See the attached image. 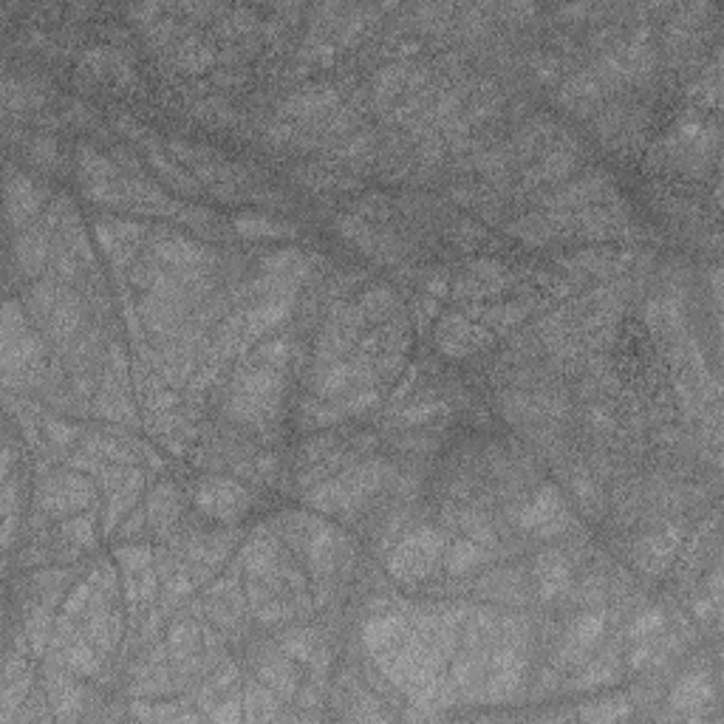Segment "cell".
Returning <instances> with one entry per match:
<instances>
[{"label": "cell", "mask_w": 724, "mask_h": 724, "mask_svg": "<svg viewBox=\"0 0 724 724\" xmlns=\"http://www.w3.org/2000/svg\"><path fill=\"white\" fill-rule=\"evenodd\" d=\"M230 396L224 413L238 425H264L272 416L280 413L283 391H286V377L280 368L272 365H244L230 382Z\"/></svg>", "instance_id": "6da1fadb"}, {"label": "cell", "mask_w": 724, "mask_h": 724, "mask_svg": "<svg viewBox=\"0 0 724 724\" xmlns=\"http://www.w3.org/2000/svg\"><path fill=\"white\" fill-rule=\"evenodd\" d=\"M447 549V538L442 529L416 527L402 541L396 543L388 555V575L402 586H419L425 583L436 566L442 563Z\"/></svg>", "instance_id": "7a4b0ae2"}, {"label": "cell", "mask_w": 724, "mask_h": 724, "mask_svg": "<svg viewBox=\"0 0 724 724\" xmlns=\"http://www.w3.org/2000/svg\"><path fill=\"white\" fill-rule=\"evenodd\" d=\"M97 498V487L94 481H88L83 473H51L40 484L34 493V504L37 512L46 518H68L77 512L88 510Z\"/></svg>", "instance_id": "3957f363"}, {"label": "cell", "mask_w": 724, "mask_h": 724, "mask_svg": "<svg viewBox=\"0 0 724 724\" xmlns=\"http://www.w3.org/2000/svg\"><path fill=\"white\" fill-rule=\"evenodd\" d=\"M196 510L221 524H238L244 521L252 510V493L244 484L227 476L201 478L193 490Z\"/></svg>", "instance_id": "277c9868"}, {"label": "cell", "mask_w": 724, "mask_h": 724, "mask_svg": "<svg viewBox=\"0 0 724 724\" xmlns=\"http://www.w3.org/2000/svg\"><path fill=\"white\" fill-rule=\"evenodd\" d=\"M515 524L541 538V541H555L560 535H566V529L572 527V512L563 501L555 484H543L538 493L529 498L527 504H521L515 512Z\"/></svg>", "instance_id": "5b68a950"}, {"label": "cell", "mask_w": 724, "mask_h": 724, "mask_svg": "<svg viewBox=\"0 0 724 724\" xmlns=\"http://www.w3.org/2000/svg\"><path fill=\"white\" fill-rule=\"evenodd\" d=\"M150 258L156 264L176 272L181 278L204 280V272L213 264V249L204 247L201 241L173 235V232H159L150 238Z\"/></svg>", "instance_id": "8992f818"}, {"label": "cell", "mask_w": 724, "mask_h": 724, "mask_svg": "<svg viewBox=\"0 0 724 724\" xmlns=\"http://www.w3.org/2000/svg\"><path fill=\"white\" fill-rule=\"evenodd\" d=\"M606 626H609V617L603 611H583L566 631L563 645L555 654V665L566 671L583 668L606 637Z\"/></svg>", "instance_id": "52a82bcc"}, {"label": "cell", "mask_w": 724, "mask_h": 724, "mask_svg": "<svg viewBox=\"0 0 724 724\" xmlns=\"http://www.w3.org/2000/svg\"><path fill=\"white\" fill-rule=\"evenodd\" d=\"M495 334L481 323L467 320L464 314L450 312L436 326V346L450 360H467L473 354H481L484 348L493 346Z\"/></svg>", "instance_id": "ba28073f"}, {"label": "cell", "mask_w": 724, "mask_h": 724, "mask_svg": "<svg viewBox=\"0 0 724 724\" xmlns=\"http://www.w3.org/2000/svg\"><path fill=\"white\" fill-rule=\"evenodd\" d=\"M611 196H614V179L606 170H592L583 179L569 181V184H563L558 190L541 196V207L543 210H552V213H575V210H583V207L609 201Z\"/></svg>", "instance_id": "9c48e42d"}, {"label": "cell", "mask_w": 724, "mask_h": 724, "mask_svg": "<svg viewBox=\"0 0 724 724\" xmlns=\"http://www.w3.org/2000/svg\"><path fill=\"white\" fill-rule=\"evenodd\" d=\"M303 541V552H306V563L312 569V575L331 577L343 563L351 558V543L343 532H337L329 524H317L306 529Z\"/></svg>", "instance_id": "30bf717a"}, {"label": "cell", "mask_w": 724, "mask_h": 724, "mask_svg": "<svg viewBox=\"0 0 724 724\" xmlns=\"http://www.w3.org/2000/svg\"><path fill=\"white\" fill-rule=\"evenodd\" d=\"M94 235H97L102 252L108 255V261L116 269H125L139 261V247L148 230L136 221H125V218H97Z\"/></svg>", "instance_id": "8fae6325"}, {"label": "cell", "mask_w": 724, "mask_h": 724, "mask_svg": "<svg viewBox=\"0 0 724 724\" xmlns=\"http://www.w3.org/2000/svg\"><path fill=\"white\" fill-rule=\"evenodd\" d=\"M337 108H340V91H337V85H309V88L295 91L292 97L280 105L278 119H286V122L297 119L300 125H320V122H326Z\"/></svg>", "instance_id": "7c38bea8"}, {"label": "cell", "mask_w": 724, "mask_h": 724, "mask_svg": "<svg viewBox=\"0 0 724 724\" xmlns=\"http://www.w3.org/2000/svg\"><path fill=\"white\" fill-rule=\"evenodd\" d=\"M136 314H139V323L145 326L150 337L159 343H165L170 337H176L181 326L187 323V303H179L173 297L156 295V292H145L136 303Z\"/></svg>", "instance_id": "4fadbf2b"}, {"label": "cell", "mask_w": 724, "mask_h": 724, "mask_svg": "<svg viewBox=\"0 0 724 724\" xmlns=\"http://www.w3.org/2000/svg\"><path fill=\"white\" fill-rule=\"evenodd\" d=\"M577 167V142L566 133V139L560 142H549V148L543 150V156L524 170L521 179V190H532L541 184H552V181L572 176Z\"/></svg>", "instance_id": "5bb4252c"}, {"label": "cell", "mask_w": 724, "mask_h": 724, "mask_svg": "<svg viewBox=\"0 0 724 724\" xmlns=\"http://www.w3.org/2000/svg\"><path fill=\"white\" fill-rule=\"evenodd\" d=\"M46 196L49 193L37 181L23 176V173L9 170V181H6V218H9V227L15 232L26 230L34 215L43 210Z\"/></svg>", "instance_id": "9a60e30c"}, {"label": "cell", "mask_w": 724, "mask_h": 724, "mask_svg": "<svg viewBox=\"0 0 724 724\" xmlns=\"http://www.w3.org/2000/svg\"><path fill=\"white\" fill-rule=\"evenodd\" d=\"M297 297H272V300H258V303H249L241 309L244 317V337L247 343H261L266 334H272L280 329L292 312H295Z\"/></svg>", "instance_id": "2e32d148"}, {"label": "cell", "mask_w": 724, "mask_h": 724, "mask_svg": "<svg viewBox=\"0 0 724 724\" xmlns=\"http://www.w3.org/2000/svg\"><path fill=\"white\" fill-rule=\"evenodd\" d=\"M606 94L609 91H606L603 80L597 77V71L594 68H583V71H577V74L563 80L558 91V102L572 114L589 116L603 105Z\"/></svg>", "instance_id": "e0dca14e"}, {"label": "cell", "mask_w": 724, "mask_h": 724, "mask_svg": "<svg viewBox=\"0 0 724 724\" xmlns=\"http://www.w3.org/2000/svg\"><path fill=\"white\" fill-rule=\"evenodd\" d=\"M679 541H682V532H676V529H662V532L645 535L634 546L637 569H640L642 575L659 577L668 566H674L676 555H679Z\"/></svg>", "instance_id": "ac0fdd59"}, {"label": "cell", "mask_w": 724, "mask_h": 724, "mask_svg": "<svg viewBox=\"0 0 724 724\" xmlns=\"http://www.w3.org/2000/svg\"><path fill=\"white\" fill-rule=\"evenodd\" d=\"M637 252H614V249H577L575 255L560 258V266L575 275H594V278H614L628 272Z\"/></svg>", "instance_id": "d6986e66"}, {"label": "cell", "mask_w": 724, "mask_h": 724, "mask_svg": "<svg viewBox=\"0 0 724 724\" xmlns=\"http://www.w3.org/2000/svg\"><path fill=\"white\" fill-rule=\"evenodd\" d=\"M51 252H54V244H51V230L46 224L17 232L15 264L26 278H37L46 269V264H51Z\"/></svg>", "instance_id": "ffe728a7"}, {"label": "cell", "mask_w": 724, "mask_h": 724, "mask_svg": "<svg viewBox=\"0 0 724 724\" xmlns=\"http://www.w3.org/2000/svg\"><path fill=\"white\" fill-rule=\"evenodd\" d=\"M713 699H716V688H713L710 676L702 674V671L682 676L668 693V705L679 716H696V713L708 708Z\"/></svg>", "instance_id": "44dd1931"}, {"label": "cell", "mask_w": 724, "mask_h": 724, "mask_svg": "<svg viewBox=\"0 0 724 724\" xmlns=\"http://www.w3.org/2000/svg\"><path fill=\"white\" fill-rule=\"evenodd\" d=\"M535 589L543 603H552L572 589V566L566 555L552 549L535 560Z\"/></svg>", "instance_id": "7402d4cb"}, {"label": "cell", "mask_w": 724, "mask_h": 724, "mask_svg": "<svg viewBox=\"0 0 724 724\" xmlns=\"http://www.w3.org/2000/svg\"><path fill=\"white\" fill-rule=\"evenodd\" d=\"M142 487H145V476L136 470V467H128V473L122 478V484L116 487L114 493H108V504H105V515H102V527H105V535H111L122 515L136 507L139 495H142Z\"/></svg>", "instance_id": "603a6c76"}, {"label": "cell", "mask_w": 724, "mask_h": 724, "mask_svg": "<svg viewBox=\"0 0 724 724\" xmlns=\"http://www.w3.org/2000/svg\"><path fill=\"white\" fill-rule=\"evenodd\" d=\"M532 312H535V300L532 297H518V300H504V303L473 309V314H478L484 320V326L493 334H507V331L518 329Z\"/></svg>", "instance_id": "cb8c5ba5"}, {"label": "cell", "mask_w": 724, "mask_h": 724, "mask_svg": "<svg viewBox=\"0 0 724 724\" xmlns=\"http://www.w3.org/2000/svg\"><path fill=\"white\" fill-rule=\"evenodd\" d=\"M408 634V617L402 614H379L362 626V645L377 657L382 651L394 648Z\"/></svg>", "instance_id": "d4e9b609"}, {"label": "cell", "mask_w": 724, "mask_h": 724, "mask_svg": "<svg viewBox=\"0 0 724 724\" xmlns=\"http://www.w3.org/2000/svg\"><path fill=\"white\" fill-rule=\"evenodd\" d=\"M232 230L249 241H278V238H295L297 227L289 221H280L272 215L241 213L232 218Z\"/></svg>", "instance_id": "484cf974"}, {"label": "cell", "mask_w": 724, "mask_h": 724, "mask_svg": "<svg viewBox=\"0 0 724 724\" xmlns=\"http://www.w3.org/2000/svg\"><path fill=\"white\" fill-rule=\"evenodd\" d=\"M80 326H83V303H80V297L74 295V292L66 289L63 297H60V303L54 306L51 317L46 320V334H49L51 340H57V343H71L77 337Z\"/></svg>", "instance_id": "4316f807"}, {"label": "cell", "mask_w": 724, "mask_h": 724, "mask_svg": "<svg viewBox=\"0 0 724 724\" xmlns=\"http://www.w3.org/2000/svg\"><path fill=\"white\" fill-rule=\"evenodd\" d=\"M145 512H148L150 527L156 529V532H170V529L176 527V521H179L181 515V498L176 484L162 481V484L150 493Z\"/></svg>", "instance_id": "83f0119b"}, {"label": "cell", "mask_w": 724, "mask_h": 724, "mask_svg": "<svg viewBox=\"0 0 724 724\" xmlns=\"http://www.w3.org/2000/svg\"><path fill=\"white\" fill-rule=\"evenodd\" d=\"M487 560H490V549L484 543L473 541V538H459V541L447 543L442 563H445L447 575L464 577L476 572L478 566H484Z\"/></svg>", "instance_id": "f1b7e54d"}, {"label": "cell", "mask_w": 724, "mask_h": 724, "mask_svg": "<svg viewBox=\"0 0 724 724\" xmlns=\"http://www.w3.org/2000/svg\"><path fill=\"white\" fill-rule=\"evenodd\" d=\"M258 679L264 682L266 688L278 693L280 702H289L295 699L297 693V671L292 665V659L286 657H266L258 668Z\"/></svg>", "instance_id": "f546056e"}, {"label": "cell", "mask_w": 724, "mask_h": 724, "mask_svg": "<svg viewBox=\"0 0 724 724\" xmlns=\"http://www.w3.org/2000/svg\"><path fill=\"white\" fill-rule=\"evenodd\" d=\"M623 676V668H620V662L606 654V657L600 659H589L583 668H580V674L566 685L569 691H594V688H603V685H614L617 679Z\"/></svg>", "instance_id": "4dcf8cb0"}, {"label": "cell", "mask_w": 724, "mask_h": 724, "mask_svg": "<svg viewBox=\"0 0 724 724\" xmlns=\"http://www.w3.org/2000/svg\"><path fill=\"white\" fill-rule=\"evenodd\" d=\"M312 258L300 249H278L261 258V272L264 275H283V278L303 280L312 272Z\"/></svg>", "instance_id": "1f68e13d"}, {"label": "cell", "mask_w": 724, "mask_h": 724, "mask_svg": "<svg viewBox=\"0 0 724 724\" xmlns=\"http://www.w3.org/2000/svg\"><path fill=\"white\" fill-rule=\"evenodd\" d=\"M411 60H396L391 66L379 68L377 77H374V99H377L379 108H388L408 85V77H411Z\"/></svg>", "instance_id": "d6a6232c"}, {"label": "cell", "mask_w": 724, "mask_h": 724, "mask_svg": "<svg viewBox=\"0 0 724 724\" xmlns=\"http://www.w3.org/2000/svg\"><path fill=\"white\" fill-rule=\"evenodd\" d=\"M57 662L66 668L68 674L74 676H94L99 671V648L94 642L83 640V637H71L66 651L57 657Z\"/></svg>", "instance_id": "836d02e7"}, {"label": "cell", "mask_w": 724, "mask_h": 724, "mask_svg": "<svg viewBox=\"0 0 724 724\" xmlns=\"http://www.w3.org/2000/svg\"><path fill=\"white\" fill-rule=\"evenodd\" d=\"M357 303H360L362 314L368 317V323H385L399 312V295L394 286H385V283L365 289Z\"/></svg>", "instance_id": "e575fe53"}, {"label": "cell", "mask_w": 724, "mask_h": 724, "mask_svg": "<svg viewBox=\"0 0 724 724\" xmlns=\"http://www.w3.org/2000/svg\"><path fill=\"white\" fill-rule=\"evenodd\" d=\"M165 651L173 662H187V659L198 657V651H201V628H198V623L179 620L167 634Z\"/></svg>", "instance_id": "d590c367"}, {"label": "cell", "mask_w": 724, "mask_h": 724, "mask_svg": "<svg viewBox=\"0 0 724 724\" xmlns=\"http://www.w3.org/2000/svg\"><path fill=\"white\" fill-rule=\"evenodd\" d=\"M280 696L272 688H266L261 679L249 682L244 691V716L249 722H269L278 716Z\"/></svg>", "instance_id": "8d00e7d4"}, {"label": "cell", "mask_w": 724, "mask_h": 724, "mask_svg": "<svg viewBox=\"0 0 724 724\" xmlns=\"http://www.w3.org/2000/svg\"><path fill=\"white\" fill-rule=\"evenodd\" d=\"M148 156H150V167H153V170H156V173H159V176H162L170 187H176V190L184 193V196H198V193H201V187H204V184H201L193 173H184L181 165H176L173 159H167L162 150L150 148Z\"/></svg>", "instance_id": "74e56055"}, {"label": "cell", "mask_w": 724, "mask_h": 724, "mask_svg": "<svg viewBox=\"0 0 724 724\" xmlns=\"http://www.w3.org/2000/svg\"><path fill=\"white\" fill-rule=\"evenodd\" d=\"M85 453H91L102 461H111V464H122V467L136 464V453H131L122 442H116L114 436H102V433L85 436Z\"/></svg>", "instance_id": "f35d334b"}, {"label": "cell", "mask_w": 724, "mask_h": 724, "mask_svg": "<svg viewBox=\"0 0 724 724\" xmlns=\"http://www.w3.org/2000/svg\"><path fill=\"white\" fill-rule=\"evenodd\" d=\"M218 60V54L213 51V46L201 43L198 37H187L184 43H179V54H176V66L181 71H204L210 68Z\"/></svg>", "instance_id": "ab89813d"}, {"label": "cell", "mask_w": 724, "mask_h": 724, "mask_svg": "<svg viewBox=\"0 0 724 724\" xmlns=\"http://www.w3.org/2000/svg\"><path fill=\"white\" fill-rule=\"evenodd\" d=\"M569 490H572V495H575L586 510L600 512L606 507L603 490L597 487V481H594L589 470H575V473L569 476Z\"/></svg>", "instance_id": "60d3db41"}, {"label": "cell", "mask_w": 724, "mask_h": 724, "mask_svg": "<svg viewBox=\"0 0 724 724\" xmlns=\"http://www.w3.org/2000/svg\"><path fill=\"white\" fill-rule=\"evenodd\" d=\"M51 634H54V626H51L49 609H46V606H37L34 611H29V617H26V637H29L34 657H43V654H46V645L51 642Z\"/></svg>", "instance_id": "b9f144b4"}, {"label": "cell", "mask_w": 724, "mask_h": 724, "mask_svg": "<svg viewBox=\"0 0 724 724\" xmlns=\"http://www.w3.org/2000/svg\"><path fill=\"white\" fill-rule=\"evenodd\" d=\"M379 399H382V396H379L377 385H365V388H357V391H351V394L337 399V402H331V405L346 419V416H362V413H368L371 408H377Z\"/></svg>", "instance_id": "7bdbcfd3"}, {"label": "cell", "mask_w": 724, "mask_h": 724, "mask_svg": "<svg viewBox=\"0 0 724 724\" xmlns=\"http://www.w3.org/2000/svg\"><path fill=\"white\" fill-rule=\"evenodd\" d=\"M317 648H320V637L314 631H289L280 640V651L289 659H297V662H312Z\"/></svg>", "instance_id": "ee69618b"}, {"label": "cell", "mask_w": 724, "mask_h": 724, "mask_svg": "<svg viewBox=\"0 0 724 724\" xmlns=\"http://www.w3.org/2000/svg\"><path fill=\"white\" fill-rule=\"evenodd\" d=\"M371 150H374V131H357L337 142L334 156H337L343 165H351V162H357V159H368Z\"/></svg>", "instance_id": "f6af8a7d"}, {"label": "cell", "mask_w": 724, "mask_h": 724, "mask_svg": "<svg viewBox=\"0 0 724 724\" xmlns=\"http://www.w3.org/2000/svg\"><path fill=\"white\" fill-rule=\"evenodd\" d=\"M292 357V346L289 340L275 337V340H261L258 346L249 351V360H255L258 365H272V368H286V362Z\"/></svg>", "instance_id": "bcb514c9"}, {"label": "cell", "mask_w": 724, "mask_h": 724, "mask_svg": "<svg viewBox=\"0 0 724 724\" xmlns=\"http://www.w3.org/2000/svg\"><path fill=\"white\" fill-rule=\"evenodd\" d=\"M445 411L447 402H442V399H425V402H416V405H405V411L399 413V425L422 428V425H430L436 416H442Z\"/></svg>", "instance_id": "7dc6e473"}, {"label": "cell", "mask_w": 724, "mask_h": 724, "mask_svg": "<svg viewBox=\"0 0 724 724\" xmlns=\"http://www.w3.org/2000/svg\"><path fill=\"white\" fill-rule=\"evenodd\" d=\"M662 628H665V614H662V609H645L631 620V626H628V640L631 642L657 640L659 634H662Z\"/></svg>", "instance_id": "c3c4849f"}, {"label": "cell", "mask_w": 724, "mask_h": 724, "mask_svg": "<svg viewBox=\"0 0 724 724\" xmlns=\"http://www.w3.org/2000/svg\"><path fill=\"white\" fill-rule=\"evenodd\" d=\"M583 719L592 722H617V719H628L631 716V705L626 696H614V699H597V705L580 710Z\"/></svg>", "instance_id": "681fc988"}, {"label": "cell", "mask_w": 724, "mask_h": 724, "mask_svg": "<svg viewBox=\"0 0 724 724\" xmlns=\"http://www.w3.org/2000/svg\"><path fill=\"white\" fill-rule=\"evenodd\" d=\"M114 558L119 560V566H122L125 572L139 575L142 569L153 566V549L145 546V543H125V546H116Z\"/></svg>", "instance_id": "f907efd6"}, {"label": "cell", "mask_w": 724, "mask_h": 724, "mask_svg": "<svg viewBox=\"0 0 724 724\" xmlns=\"http://www.w3.org/2000/svg\"><path fill=\"white\" fill-rule=\"evenodd\" d=\"M94 515H77L63 524V538H66L74 549H91L97 541V532H94Z\"/></svg>", "instance_id": "816d5d0a"}, {"label": "cell", "mask_w": 724, "mask_h": 724, "mask_svg": "<svg viewBox=\"0 0 724 724\" xmlns=\"http://www.w3.org/2000/svg\"><path fill=\"white\" fill-rule=\"evenodd\" d=\"M43 433H46L51 447H57V450L71 447L77 442V436H80V430L74 428L71 422H66V419H43Z\"/></svg>", "instance_id": "f5cc1de1"}, {"label": "cell", "mask_w": 724, "mask_h": 724, "mask_svg": "<svg viewBox=\"0 0 724 724\" xmlns=\"http://www.w3.org/2000/svg\"><path fill=\"white\" fill-rule=\"evenodd\" d=\"M193 111H196L198 119H207V122H215V125H230V122H235V111H232L224 99H218V97H210V99H204V102H198Z\"/></svg>", "instance_id": "db71d44e"}, {"label": "cell", "mask_w": 724, "mask_h": 724, "mask_svg": "<svg viewBox=\"0 0 724 724\" xmlns=\"http://www.w3.org/2000/svg\"><path fill=\"white\" fill-rule=\"evenodd\" d=\"M181 224H187V227H193L196 232H207V235H213L215 227H218V218L215 213L210 210H204V207H181V213L176 215Z\"/></svg>", "instance_id": "11a10c76"}, {"label": "cell", "mask_w": 724, "mask_h": 724, "mask_svg": "<svg viewBox=\"0 0 724 724\" xmlns=\"http://www.w3.org/2000/svg\"><path fill=\"white\" fill-rule=\"evenodd\" d=\"M190 592H193V580L187 575H181V572L179 575H173L165 583V589H162V609L165 611L176 609Z\"/></svg>", "instance_id": "9f6ffc18"}, {"label": "cell", "mask_w": 724, "mask_h": 724, "mask_svg": "<svg viewBox=\"0 0 724 724\" xmlns=\"http://www.w3.org/2000/svg\"><path fill=\"white\" fill-rule=\"evenodd\" d=\"M337 445H340V442H337V436H331V433H323V436H317V439H309L306 445L300 447V461L309 467L314 461H320L323 456L334 453Z\"/></svg>", "instance_id": "6f0895ef"}, {"label": "cell", "mask_w": 724, "mask_h": 724, "mask_svg": "<svg viewBox=\"0 0 724 724\" xmlns=\"http://www.w3.org/2000/svg\"><path fill=\"white\" fill-rule=\"evenodd\" d=\"M29 156H32L37 165L51 167L54 162H57V139H54L51 133H40V136H34L32 148H29Z\"/></svg>", "instance_id": "680465c9"}, {"label": "cell", "mask_w": 724, "mask_h": 724, "mask_svg": "<svg viewBox=\"0 0 724 724\" xmlns=\"http://www.w3.org/2000/svg\"><path fill=\"white\" fill-rule=\"evenodd\" d=\"M532 71H535V77L541 80V83H555L563 77V63H560V57L555 54H538L535 60H532Z\"/></svg>", "instance_id": "91938a15"}, {"label": "cell", "mask_w": 724, "mask_h": 724, "mask_svg": "<svg viewBox=\"0 0 724 724\" xmlns=\"http://www.w3.org/2000/svg\"><path fill=\"white\" fill-rule=\"evenodd\" d=\"M91 600H94V586L91 583H83V586H77L74 592L68 594V600L63 603V614L66 617H77V614H83V611H88V606H91Z\"/></svg>", "instance_id": "94428289"}, {"label": "cell", "mask_w": 724, "mask_h": 724, "mask_svg": "<svg viewBox=\"0 0 724 724\" xmlns=\"http://www.w3.org/2000/svg\"><path fill=\"white\" fill-rule=\"evenodd\" d=\"M133 716H139V719H198L196 713H181V710L173 708V705L153 708V702H148V705H133Z\"/></svg>", "instance_id": "6125c7cd"}, {"label": "cell", "mask_w": 724, "mask_h": 724, "mask_svg": "<svg viewBox=\"0 0 724 724\" xmlns=\"http://www.w3.org/2000/svg\"><path fill=\"white\" fill-rule=\"evenodd\" d=\"M374 368H377V379L391 382L405 368V354H377L374 357Z\"/></svg>", "instance_id": "be15d7a7"}, {"label": "cell", "mask_w": 724, "mask_h": 724, "mask_svg": "<svg viewBox=\"0 0 724 724\" xmlns=\"http://www.w3.org/2000/svg\"><path fill=\"white\" fill-rule=\"evenodd\" d=\"M210 719H215V722H241V719H244L241 699H238V696H232L230 702H221V705L210 713Z\"/></svg>", "instance_id": "e7e4bbea"}, {"label": "cell", "mask_w": 724, "mask_h": 724, "mask_svg": "<svg viewBox=\"0 0 724 724\" xmlns=\"http://www.w3.org/2000/svg\"><path fill=\"white\" fill-rule=\"evenodd\" d=\"M586 422L592 425V430L597 433H606V430H614V419H611V413L606 408H600V405H592L589 413H586Z\"/></svg>", "instance_id": "03108f58"}]
</instances>
